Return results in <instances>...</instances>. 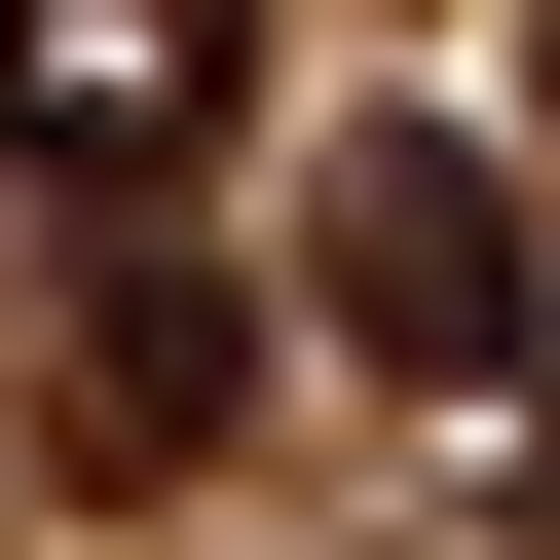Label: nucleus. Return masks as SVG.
<instances>
[{
    "label": "nucleus",
    "mask_w": 560,
    "mask_h": 560,
    "mask_svg": "<svg viewBox=\"0 0 560 560\" xmlns=\"http://www.w3.org/2000/svg\"><path fill=\"white\" fill-rule=\"evenodd\" d=\"M300 300L411 374V411H523L560 374V224H523V150H448V113H374L337 187H300Z\"/></svg>",
    "instance_id": "f257e3e1"
},
{
    "label": "nucleus",
    "mask_w": 560,
    "mask_h": 560,
    "mask_svg": "<svg viewBox=\"0 0 560 560\" xmlns=\"http://www.w3.org/2000/svg\"><path fill=\"white\" fill-rule=\"evenodd\" d=\"M187 113H224L187 0H38V38H0V150H38L75 224H150V187H187Z\"/></svg>",
    "instance_id": "f03ea898"
},
{
    "label": "nucleus",
    "mask_w": 560,
    "mask_h": 560,
    "mask_svg": "<svg viewBox=\"0 0 560 560\" xmlns=\"http://www.w3.org/2000/svg\"><path fill=\"white\" fill-rule=\"evenodd\" d=\"M224 411H261V300H224L187 224H113V261H75V448H113V486H187Z\"/></svg>",
    "instance_id": "7ed1b4c3"
}]
</instances>
